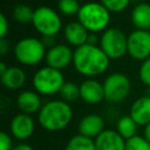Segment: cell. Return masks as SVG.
I'll list each match as a JSON object with an SVG mask.
<instances>
[{
    "mask_svg": "<svg viewBox=\"0 0 150 150\" xmlns=\"http://www.w3.org/2000/svg\"><path fill=\"white\" fill-rule=\"evenodd\" d=\"M109 62L110 59L98 45L86 43L74 50V68L79 74L88 79L103 74L108 69Z\"/></svg>",
    "mask_w": 150,
    "mask_h": 150,
    "instance_id": "obj_1",
    "label": "cell"
},
{
    "mask_svg": "<svg viewBox=\"0 0 150 150\" xmlns=\"http://www.w3.org/2000/svg\"><path fill=\"white\" fill-rule=\"evenodd\" d=\"M73 118V109L63 100H50L42 104L38 112L40 125L47 131H60L69 125Z\"/></svg>",
    "mask_w": 150,
    "mask_h": 150,
    "instance_id": "obj_2",
    "label": "cell"
},
{
    "mask_svg": "<svg viewBox=\"0 0 150 150\" xmlns=\"http://www.w3.org/2000/svg\"><path fill=\"white\" fill-rule=\"evenodd\" d=\"M77 21L86 27L89 33H100L108 29L110 22V12L96 1H88L81 5L77 14Z\"/></svg>",
    "mask_w": 150,
    "mask_h": 150,
    "instance_id": "obj_3",
    "label": "cell"
},
{
    "mask_svg": "<svg viewBox=\"0 0 150 150\" xmlns=\"http://www.w3.org/2000/svg\"><path fill=\"white\" fill-rule=\"evenodd\" d=\"M47 50L48 49H46V45L42 40L33 36H27L20 39L15 43L13 54L21 64L35 66L46 59Z\"/></svg>",
    "mask_w": 150,
    "mask_h": 150,
    "instance_id": "obj_4",
    "label": "cell"
},
{
    "mask_svg": "<svg viewBox=\"0 0 150 150\" xmlns=\"http://www.w3.org/2000/svg\"><path fill=\"white\" fill-rule=\"evenodd\" d=\"M64 76L61 70L45 66L35 71L32 83L33 88L40 95L52 96L59 94L64 84Z\"/></svg>",
    "mask_w": 150,
    "mask_h": 150,
    "instance_id": "obj_5",
    "label": "cell"
},
{
    "mask_svg": "<svg viewBox=\"0 0 150 150\" xmlns=\"http://www.w3.org/2000/svg\"><path fill=\"white\" fill-rule=\"evenodd\" d=\"M98 46L110 60L122 59L128 54V35L120 28H108L102 33Z\"/></svg>",
    "mask_w": 150,
    "mask_h": 150,
    "instance_id": "obj_6",
    "label": "cell"
},
{
    "mask_svg": "<svg viewBox=\"0 0 150 150\" xmlns=\"http://www.w3.org/2000/svg\"><path fill=\"white\" fill-rule=\"evenodd\" d=\"M32 25L42 36H55L62 28V20L52 7L40 6L34 9Z\"/></svg>",
    "mask_w": 150,
    "mask_h": 150,
    "instance_id": "obj_7",
    "label": "cell"
},
{
    "mask_svg": "<svg viewBox=\"0 0 150 150\" xmlns=\"http://www.w3.org/2000/svg\"><path fill=\"white\" fill-rule=\"evenodd\" d=\"M103 88L105 100L108 102L121 103L130 95L131 81L123 73H111L105 77Z\"/></svg>",
    "mask_w": 150,
    "mask_h": 150,
    "instance_id": "obj_8",
    "label": "cell"
},
{
    "mask_svg": "<svg viewBox=\"0 0 150 150\" xmlns=\"http://www.w3.org/2000/svg\"><path fill=\"white\" fill-rule=\"evenodd\" d=\"M128 55L142 62L150 57V30L135 29L128 35Z\"/></svg>",
    "mask_w": 150,
    "mask_h": 150,
    "instance_id": "obj_9",
    "label": "cell"
},
{
    "mask_svg": "<svg viewBox=\"0 0 150 150\" xmlns=\"http://www.w3.org/2000/svg\"><path fill=\"white\" fill-rule=\"evenodd\" d=\"M45 60L47 66L62 70L67 68L70 63H73L74 50L64 43H56L53 47L48 48Z\"/></svg>",
    "mask_w": 150,
    "mask_h": 150,
    "instance_id": "obj_10",
    "label": "cell"
},
{
    "mask_svg": "<svg viewBox=\"0 0 150 150\" xmlns=\"http://www.w3.org/2000/svg\"><path fill=\"white\" fill-rule=\"evenodd\" d=\"M34 130H35V122L30 115L19 112L12 117L9 123V131L15 139L26 141L33 135Z\"/></svg>",
    "mask_w": 150,
    "mask_h": 150,
    "instance_id": "obj_11",
    "label": "cell"
},
{
    "mask_svg": "<svg viewBox=\"0 0 150 150\" xmlns=\"http://www.w3.org/2000/svg\"><path fill=\"white\" fill-rule=\"evenodd\" d=\"M81 100L88 104H98L105 100L103 83L94 79H87L80 84Z\"/></svg>",
    "mask_w": 150,
    "mask_h": 150,
    "instance_id": "obj_12",
    "label": "cell"
},
{
    "mask_svg": "<svg viewBox=\"0 0 150 150\" xmlns=\"http://www.w3.org/2000/svg\"><path fill=\"white\" fill-rule=\"evenodd\" d=\"M94 141L96 150H125V139L112 129H104Z\"/></svg>",
    "mask_w": 150,
    "mask_h": 150,
    "instance_id": "obj_13",
    "label": "cell"
},
{
    "mask_svg": "<svg viewBox=\"0 0 150 150\" xmlns=\"http://www.w3.org/2000/svg\"><path fill=\"white\" fill-rule=\"evenodd\" d=\"M79 134L95 139L104 130V120L98 114H88L79 122Z\"/></svg>",
    "mask_w": 150,
    "mask_h": 150,
    "instance_id": "obj_14",
    "label": "cell"
},
{
    "mask_svg": "<svg viewBox=\"0 0 150 150\" xmlns=\"http://www.w3.org/2000/svg\"><path fill=\"white\" fill-rule=\"evenodd\" d=\"M89 34L90 33L86 29V27L82 26L79 21H71L67 23L66 27L63 28V36L66 41L70 46H74L75 48H79L86 45L89 38Z\"/></svg>",
    "mask_w": 150,
    "mask_h": 150,
    "instance_id": "obj_15",
    "label": "cell"
},
{
    "mask_svg": "<svg viewBox=\"0 0 150 150\" xmlns=\"http://www.w3.org/2000/svg\"><path fill=\"white\" fill-rule=\"evenodd\" d=\"M16 107L20 110V112L23 114H35L39 112L42 103L40 94L35 90H23L21 91L16 97Z\"/></svg>",
    "mask_w": 150,
    "mask_h": 150,
    "instance_id": "obj_16",
    "label": "cell"
},
{
    "mask_svg": "<svg viewBox=\"0 0 150 150\" xmlns=\"http://www.w3.org/2000/svg\"><path fill=\"white\" fill-rule=\"evenodd\" d=\"M129 115L138 125H148L150 123V96L144 95L134 101Z\"/></svg>",
    "mask_w": 150,
    "mask_h": 150,
    "instance_id": "obj_17",
    "label": "cell"
},
{
    "mask_svg": "<svg viewBox=\"0 0 150 150\" xmlns=\"http://www.w3.org/2000/svg\"><path fill=\"white\" fill-rule=\"evenodd\" d=\"M0 77L2 86L9 90H18L22 88L27 79L25 70L18 66H9L8 69L0 75Z\"/></svg>",
    "mask_w": 150,
    "mask_h": 150,
    "instance_id": "obj_18",
    "label": "cell"
},
{
    "mask_svg": "<svg viewBox=\"0 0 150 150\" xmlns=\"http://www.w3.org/2000/svg\"><path fill=\"white\" fill-rule=\"evenodd\" d=\"M130 20L136 29L150 30V4L138 2L134 6Z\"/></svg>",
    "mask_w": 150,
    "mask_h": 150,
    "instance_id": "obj_19",
    "label": "cell"
},
{
    "mask_svg": "<svg viewBox=\"0 0 150 150\" xmlns=\"http://www.w3.org/2000/svg\"><path fill=\"white\" fill-rule=\"evenodd\" d=\"M137 127L138 124L130 115H124L118 118L116 124V131L127 141L137 135Z\"/></svg>",
    "mask_w": 150,
    "mask_h": 150,
    "instance_id": "obj_20",
    "label": "cell"
},
{
    "mask_svg": "<svg viewBox=\"0 0 150 150\" xmlns=\"http://www.w3.org/2000/svg\"><path fill=\"white\" fill-rule=\"evenodd\" d=\"M64 150H96L95 141L77 134L68 141Z\"/></svg>",
    "mask_w": 150,
    "mask_h": 150,
    "instance_id": "obj_21",
    "label": "cell"
},
{
    "mask_svg": "<svg viewBox=\"0 0 150 150\" xmlns=\"http://www.w3.org/2000/svg\"><path fill=\"white\" fill-rule=\"evenodd\" d=\"M12 15H13V19L16 22H19L21 25H25V23L32 22L33 15H34V9H32L28 5L20 4V5H16L13 8Z\"/></svg>",
    "mask_w": 150,
    "mask_h": 150,
    "instance_id": "obj_22",
    "label": "cell"
},
{
    "mask_svg": "<svg viewBox=\"0 0 150 150\" xmlns=\"http://www.w3.org/2000/svg\"><path fill=\"white\" fill-rule=\"evenodd\" d=\"M59 94L61 96V100H63L68 103L69 102H75L76 100L81 98V96H80V86L74 83V82H69V81L64 82V84L62 86Z\"/></svg>",
    "mask_w": 150,
    "mask_h": 150,
    "instance_id": "obj_23",
    "label": "cell"
},
{
    "mask_svg": "<svg viewBox=\"0 0 150 150\" xmlns=\"http://www.w3.org/2000/svg\"><path fill=\"white\" fill-rule=\"evenodd\" d=\"M57 8L61 14L66 16H73L79 14L81 5L77 0H59Z\"/></svg>",
    "mask_w": 150,
    "mask_h": 150,
    "instance_id": "obj_24",
    "label": "cell"
},
{
    "mask_svg": "<svg viewBox=\"0 0 150 150\" xmlns=\"http://www.w3.org/2000/svg\"><path fill=\"white\" fill-rule=\"evenodd\" d=\"M125 150H150V142L144 136L136 135L125 141Z\"/></svg>",
    "mask_w": 150,
    "mask_h": 150,
    "instance_id": "obj_25",
    "label": "cell"
},
{
    "mask_svg": "<svg viewBox=\"0 0 150 150\" xmlns=\"http://www.w3.org/2000/svg\"><path fill=\"white\" fill-rule=\"evenodd\" d=\"M131 0H100L110 13H121L128 8Z\"/></svg>",
    "mask_w": 150,
    "mask_h": 150,
    "instance_id": "obj_26",
    "label": "cell"
},
{
    "mask_svg": "<svg viewBox=\"0 0 150 150\" xmlns=\"http://www.w3.org/2000/svg\"><path fill=\"white\" fill-rule=\"evenodd\" d=\"M138 75H139L142 83L150 88V57H148L146 60H144L142 62V64L139 67Z\"/></svg>",
    "mask_w": 150,
    "mask_h": 150,
    "instance_id": "obj_27",
    "label": "cell"
},
{
    "mask_svg": "<svg viewBox=\"0 0 150 150\" xmlns=\"http://www.w3.org/2000/svg\"><path fill=\"white\" fill-rule=\"evenodd\" d=\"M14 148L12 135L6 131L0 132V150H12Z\"/></svg>",
    "mask_w": 150,
    "mask_h": 150,
    "instance_id": "obj_28",
    "label": "cell"
},
{
    "mask_svg": "<svg viewBox=\"0 0 150 150\" xmlns=\"http://www.w3.org/2000/svg\"><path fill=\"white\" fill-rule=\"evenodd\" d=\"M8 29H9V23L7 20V16L1 13L0 14V38H6V35L8 34Z\"/></svg>",
    "mask_w": 150,
    "mask_h": 150,
    "instance_id": "obj_29",
    "label": "cell"
},
{
    "mask_svg": "<svg viewBox=\"0 0 150 150\" xmlns=\"http://www.w3.org/2000/svg\"><path fill=\"white\" fill-rule=\"evenodd\" d=\"M9 52V42L6 38H0V55L5 56Z\"/></svg>",
    "mask_w": 150,
    "mask_h": 150,
    "instance_id": "obj_30",
    "label": "cell"
},
{
    "mask_svg": "<svg viewBox=\"0 0 150 150\" xmlns=\"http://www.w3.org/2000/svg\"><path fill=\"white\" fill-rule=\"evenodd\" d=\"M12 150H34L33 146H30L27 143H20L18 145H14V148Z\"/></svg>",
    "mask_w": 150,
    "mask_h": 150,
    "instance_id": "obj_31",
    "label": "cell"
},
{
    "mask_svg": "<svg viewBox=\"0 0 150 150\" xmlns=\"http://www.w3.org/2000/svg\"><path fill=\"white\" fill-rule=\"evenodd\" d=\"M87 43H89V45H97V43H100V39H97L95 34L90 33V34H89V38H88Z\"/></svg>",
    "mask_w": 150,
    "mask_h": 150,
    "instance_id": "obj_32",
    "label": "cell"
},
{
    "mask_svg": "<svg viewBox=\"0 0 150 150\" xmlns=\"http://www.w3.org/2000/svg\"><path fill=\"white\" fill-rule=\"evenodd\" d=\"M143 136L150 142V123L144 127V134H143Z\"/></svg>",
    "mask_w": 150,
    "mask_h": 150,
    "instance_id": "obj_33",
    "label": "cell"
},
{
    "mask_svg": "<svg viewBox=\"0 0 150 150\" xmlns=\"http://www.w3.org/2000/svg\"><path fill=\"white\" fill-rule=\"evenodd\" d=\"M8 67H9V66H7L5 62H1V63H0V75H2V74L8 69Z\"/></svg>",
    "mask_w": 150,
    "mask_h": 150,
    "instance_id": "obj_34",
    "label": "cell"
}]
</instances>
